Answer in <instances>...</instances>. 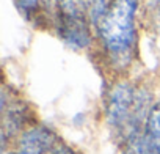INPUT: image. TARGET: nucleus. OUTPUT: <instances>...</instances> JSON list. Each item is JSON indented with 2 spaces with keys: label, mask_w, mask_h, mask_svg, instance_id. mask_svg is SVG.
I'll return each mask as SVG.
<instances>
[{
  "label": "nucleus",
  "mask_w": 160,
  "mask_h": 154,
  "mask_svg": "<svg viewBox=\"0 0 160 154\" xmlns=\"http://www.w3.org/2000/svg\"><path fill=\"white\" fill-rule=\"evenodd\" d=\"M124 154H155V152L149 148L144 137L141 134H138V135H135V137H132L126 141Z\"/></svg>",
  "instance_id": "obj_5"
},
{
  "label": "nucleus",
  "mask_w": 160,
  "mask_h": 154,
  "mask_svg": "<svg viewBox=\"0 0 160 154\" xmlns=\"http://www.w3.org/2000/svg\"><path fill=\"white\" fill-rule=\"evenodd\" d=\"M85 7H87V10H90V14H91V18L96 21L98 18H99V14L102 13V10L105 8V0H80Z\"/></svg>",
  "instance_id": "obj_6"
},
{
  "label": "nucleus",
  "mask_w": 160,
  "mask_h": 154,
  "mask_svg": "<svg viewBox=\"0 0 160 154\" xmlns=\"http://www.w3.org/2000/svg\"><path fill=\"white\" fill-rule=\"evenodd\" d=\"M157 10H158V14H160V0H157Z\"/></svg>",
  "instance_id": "obj_10"
},
{
  "label": "nucleus",
  "mask_w": 160,
  "mask_h": 154,
  "mask_svg": "<svg viewBox=\"0 0 160 154\" xmlns=\"http://www.w3.org/2000/svg\"><path fill=\"white\" fill-rule=\"evenodd\" d=\"M58 33L63 38V41L74 49H83L90 44V28L85 14L60 11Z\"/></svg>",
  "instance_id": "obj_3"
},
{
  "label": "nucleus",
  "mask_w": 160,
  "mask_h": 154,
  "mask_svg": "<svg viewBox=\"0 0 160 154\" xmlns=\"http://www.w3.org/2000/svg\"><path fill=\"white\" fill-rule=\"evenodd\" d=\"M138 0H110L96 19L99 38L112 58L129 63L135 46V11Z\"/></svg>",
  "instance_id": "obj_1"
},
{
  "label": "nucleus",
  "mask_w": 160,
  "mask_h": 154,
  "mask_svg": "<svg viewBox=\"0 0 160 154\" xmlns=\"http://www.w3.org/2000/svg\"><path fill=\"white\" fill-rule=\"evenodd\" d=\"M49 154H74L71 149H68V148H64V146H55Z\"/></svg>",
  "instance_id": "obj_8"
},
{
  "label": "nucleus",
  "mask_w": 160,
  "mask_h": 154,
  "mask_svg": "<svg viewBox=\"0 0 160 154\" xmlns=\"http://www.w3.org/2000/svg\"><path fill=\"white\" fill-rule=\"evenodd\" d=\"M5 154H32V152H28V151H25V149H22V148H19V146H18V149L10 151V152H5Z\"/></svg>",
  "instance_id": "obj_9"
},
{
  "label": "nucleus",
  "mask_w": 160,
  "mask_h": 154,
  "mask_svg": "<svg viewBox=\"0 0 160 154\" xmlns=\"http://www.w3.org/2000/svg\"><path fill=\"white\" fill-rule=\"evenodd\" d=\"M151 99L144 90L135 88L129 82L112 87L107 98V121L113 131L126 137V141L140 134L151 112Z\"/></svg>",
  "instance_id": "obj_2"
},
{
  "label": "nucleus",
  "mask_w": 160,
  "mask_h": 154,
  "mask_svg": "<svg viewBox=\"0 0 160 154\" xmlns=\"http://www.w3.org/2000/svg\"><path fill=\"white\" fill-rule=\"evenodd\" d=\"M38 2H39V0H14L16 7H18L24 14H27V16H28L32 11H35V10H36Z\"/></svg>",
  "instance_id": "obj_7"
},
{
  "label": "nucleus",
  "mask_w": 160,
  "mask_h": 154,
  "mask_svg": "<svg viewBox=\"0 0 160 154\" xmlns=\"http://www.w3.org/2000/svg\"><path fill=\"white\" fill-rule=\"evenodd\" d=\"M143 137L149 148L155 154H160V99L151 107V112L144 124Z\"/></svg>",
  "instance_id": "obj_4"
}]
</instances>
